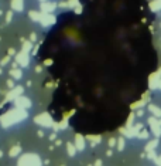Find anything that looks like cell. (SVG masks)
I'll list each match as a JSON object with an SVG mask.
<instances>
[{"label":"cell","mask_w":161,"mask_h":166,"mask_svg":"<svg viewBox=\"0 0 161 166\" xmlns=\"http://www.w3.org/2000/svg\"><path fill=\"white\" fill-rule=\"evenodd\" d=\"M13 14H14V13H13V10H10V12H7V13H6V23H10V21L13 20Z\"/></svg>","instance_id":"cell-22"},{"label":"cell","mask_w":161,"mask_h":166,"mask_svg":"<svg viewBox=\"0 0 161 166\" xmlns=\"http://www.w3.org/2000/svg\"><path fill=\"white\" fill-rule=\"evenodd\" d=\"M35 40H37V33H34V31H32V33L30 34V41H31V43H34Z\"/></svg>","instance_id":"cell-27"},{"label":"cell","mask_w":161,"mask_h":166,"mask_svg":"<svg viewBox=\"0 0 161 166\" xmlns=\"http://www.w3.org/2000/svg\"><path fill=\"white\" fill-rule=\"evenodd\" d=\"M38 47H40V44H35V46H34V49H32V55H35V54L38 53Z\"/></svg>","instance_id":"cell-31"},{"label":"cell","mask_w":161,"mask_h":166,"mask_svg":"<svg viewBox=\"0 0 161 166\" xmlns=\"http://www.w3.org/2000/svg\"><path fill=\"white\" fill-rule=\"evenodd\" d=\"M9 74H10V77H12L13 80H17V81L23 78V71H21V70H17V68L16 70L12 68V70L9 71Z\"/></svg>","instance_id":"cell-13"},{"label":"cell","mask_w":161,"mask_h":166,"mask_svg":"<svg viewBox=\"0 0 161 166\" xmlns=\"http://www.w3.org/2000/svg\"><path fill=\"white\" fill-rule=\"evenodd\" d=\"M1 14H3V12H1V10H0V16H1Z\"/></svg>","instance_id":"cell-39"},{"label":"cell","mask_w":161,"mask_h":166,"mask_svg":"<svg viewBox=\"0 0 161 166\" xmlns=\"http://www.w3.org/2000/svg\"><path fill=\"white\" fill-rule=\"evenodd\" d=\"M41 70H43V67H41V66L35 67V72H41Z\"/></svg>","instance_id":"cell-33"},{"label":"cell","mask_w":161,"mask_h":166,"mask_svg":"<svg viewBox=\"0 0 161 166\" xmlns=\"http://www.w3.org/2000/svg\"><path fill=\"white\" fill-rule=\"evenodd\" d=\"M10 6H12V10L17 12V13H21L24 10V0H12L10 1Z\"/></svg>","instance_id":"cell-9"},{"label":"cell","mask_w":161,"mask_h":166,"mask_svg":"<svg viewBox=\"0 0 161 166\" xmlns=\"http://www.w3.org/2000/svg\"><path fill=\"white\" fill-rule=\"evenodd\" d=\"M86 139L92 143V146H95L96 143H100V139H102V138H100V135H88Z\"/></svg>","instance_id":"cell-14"},{"label":"cell","mask_w":161,"mask_h":166,"mask_svg":"<svg viewBox=\"0 0 161 166\" xmlns=\"http://www.w3.org/2000/svg\"><path fill=\"white\" fill-rule=\"evenodd\" d=\"M150 9H151L153 12H158L161 9V0H153V1L150 3Z\"/></svg>","instance_id":"cell-18"},{"label":"cell","mask_w":161,"mask_h":166,"mask_svg":"<svg viewBox=\"0 0 161 166\" xmlns=\"http://www.w3.org/2000/svg\"><path fill=\"white\" fill-rule=\"evenodd\" d=\"M1 156H3V152H1V150H0V158H1Z\"/></svg>","instance_id":"cell-37"},{"label":"cell","mask_w":161,"mask_h":166,"mask_svg":"<svg viewBox=\"0 0 161 166\" xmlns=\"http://www.w3.org/2000/svg\"><path fill=\"white\" fill-rule=\"evenodd\" d=\"M158 88L161 89V80H160V83H158Z\"/></svg>","instance_id":"cell-36"},{"label":"cell","mask_w":161,"mask_h":166,"mask_svg":"<svg viewBox=\"0 0 161 166\" xmlns=\"http://www.w3.org/2000/svg\"><path fill=\"white\" fill-rule=\"evenodd\" d=\"M20 152H21V146H20V145H14V146L10 149V152H9V156H10V158H16V156L20 155Z\"/></svg>","instance_id":"cell-15"},{"label":"cell","mask_w":161,"mask_h":166,"mask_svg":"<svg viewBox=\"0 0 161 166\" xmlns=\"http://www.w3.org/2000/svg\"><path fill=\"white\" fill-rule=\"evenodd\" d=\"M117 149L119 150L124 149V138H119L117 139Z\"/></svg>","instance_id":"cell-20"},{"label":"cell","mask_w":161,"mask_h":166,"mask_svg":"<svg viewBox=\"0 0 161 166\" xmlns=\"http://www.w3.org/2000/svg\"><path fill=\"white\" fill-rule=\"evenodd\" d=\"M44 1H49V0H41V3H44Z\"/></svg>","instance_id":"cell-38"},{"label":"cell","mask_w":161,"mask_h":166,"mask_svg":"<svg viewBox=\"0 0 161 166\" xmlns=\"http://www.w3.org/2000/svg\"><path fill=\"white\" fill-rule=\"evenodd\" d=\"M74 12H75L76 14H82V4H80V3L76 6V7H75V9H74Z\"/></svg>","instance_id":"cell-25"},{"label":"cell","mask_w":161,"mask_h":166,"mask_svg":"<svg viewBox=\"0 0 161 166\" xmlns=\"http://www.w3.org/2000/svg\"><path fill=\"white\" fill-rule=\"evenodd\" d=\"M17 166H41V159L35 153H27L21 156Z\"/></svg>","instance_id":"cell-2"},{"label":"cell","mask_w":161,"mask_h":166,"mask_svg":"<svg viewBox=\"0 0 161 166\" xmlns=\"http://www.w3.org/2000/svg\"><path fill=\"white\" fill-rule=\"evenodd\" d=\"M108 143H109V146H110V148H113V146H114V145L117 143V139H114V138H110Z\"/></svg>","instance_id":"cell-26"},{"label":"cell","mask_w":161,"mask_h":166,"mask_svg":"<svg viewBox=\"0 0 161 166\" xmlns=\"http://www.w3.org/2000/svg\"><path fill=\"white\" fill-rule=\"evenodd\" d=\"M147 136H148V133H147V131H141V132L139 133V138H141V139H143V138H147Z\"/></svg>","instance_id":"cell-28"},{"label":"cell","mask_w":161,"mask_h":166,"mask_svg":"<svg viewBox=\"0 0 161 166\" xmlns=\"http://www.w3.org/2000/svg\"><path fill=\"white\" fill-rule=\"evenodd\" d=\"M57 21V18L54 14H48V13H43V17H41V27H49V26H54Z\"/></svg>","instance_id":"cell-8"},{"label":"cell","mask_w":161,"mask_h":166,"mask_svg":"<svg viewBox=\"0 0 161 166\" xmlns=\"http://www.w3.org/2000/svg\"><path fill=\"white\" fill-rule=\"evenodd\" d=\"M34 122L38 124V125H41V126H44V128H49V126L52 128V126L55 125L52 116L49 115L48 112H43V114L37 115L35 118H34Z\"/></svg>","instance_id":"cell-3"},{"label":"cell","mask_w":161,"mask_h":166,"mask_svg":"<svg viewBox=\"0 0 161 166\" xmlns=\"http://www.w3.org/2000/svg\"><path fill=\"white\" fill-rule=\"evenodd\" d=\"M14 105H16V108H20V109H24V111H27L28 108H31V100L30 98H27V97H24V95H21V97H18L16 101H14Z\"/></svg>","instance_id":"cell-5"},{"label":"cell","mask_w":161,"mask_h":166,"mask_svg":"<svg viewBox=\"0 0 161 166\" xmlns=\"http://www.w3.org/2000/svg\"><path fill=\"white\" fill-rule=\"evenodd\" d=\"M7 87L10 88V89H13V88H16V85H14V80L13 78H10V80H7Z\"/></svg>","instance_id":"cell-23"},{"label":"cell","mask_w":161,"mask_h":166,"mask_svg":"<svg viewBox=\"0 0 161 166\" xmlns=\"http://www.w3.org/2000/svg\"><path fill=\"white\" fill-rule=\"evenodd\" d=\"M156 146H157V141H153V142H150V143L147 145V148H145V149H147V150H151L153 148H156Z\"/></svg>","instance_id":"cell-24"},{"label":"cell","mask_w":161,"mask_h":166,"mask_svg":"<svg viewBox=\"0 0 161 166\" xmlns=\"http://www.w3.org/2000/svg\"><path fill=\"white\" fill-rule=\"evenodd\" d=\"M148 122H150V125H151V129H153V132L156 133L157 136H160V135H161V129H160V125H158V122H157L154 118H150V119H148Z\"/></svg>","instance_id":"cell-11"},{"label":"cell","mask_w":161,"mask_h":166,"mask_svg":"<svg viewBox=\"0 0 161 166\" xmlns=\"http://www.w3.org/2000/svg\"><path fill=\"white\" fill-rule=\"evenodd\" d=\"M58 7V3H54V1H44V3H41L40 4V9H41V13H54L55 12V9Z\"/></svg>","instance_id":"cell-6"},{"label":"cell","mask_w":161,"mask_h":166,"mask_svg":"<svg viewBox=\"0 0 161 166\" xmlns=\"http://www.w3.org/2000/svg\"><path fill=\"white\" fill-rule=\"evenodd\" d=\"M16 63L20 67H23V68H27V67L30 66V54L26 53V51H23V50L20 51V53H17Z\"/></svg>","instance_id":"cell-4"},{"label":"cell","mask_w":161,"mask_h":166,"mask_svg":"<svg viewBox=\"0 0 161 166\" xmlns=\"http://www.w3.org/2000/svg\"><path fill=\"white\" fill-rule=\"evenodd\" d=\"M7 55H10V57H12V55H17L16 50H14V49H9V54H7Z\"/></svg>","instance_id":"cell-29"},{"label":"cell","mask_w":161,"mask_h":166,"mask_svg":"<svg viewBox=\"0 0 161 166\" xmlns=\"http://www.w3.org/2000/svg\"><path fill=\"white\" fill-rule=\"evenodd\" d=\"M31 49H34V46H32L31 41H30V40H24V41H23V49H21V50L30 54V53H31Z\"/></svg>","instance_id":"cell-16"},{"label":"cell","mask_w":161,"mask_h":166,"mask_svg":"<svg viewBox=\"0 0 161 166\" xmlns=\"http://www.w3.org/2000/svg\"><path fill=\"white\" fill-rule=\"evenodd\" d=\"M27 116H28L27 111L20 109V108H13V109H10L9 112H6L0 118V124H1L3 128H9V126H12L14 124H18V122L24 121Z\"/></svg>","instance_id":"cell-1"},{"label":"cell","mask_w":161,"mask_h":166,"mask_svg":"<svg viewBox=\"0 0 161 166\" xmlns=\"http://www.w3.org/2000/svg\"><path fill=\"white\" fill-rule=\"evenodd\" d=\"M38 136H40V138H43V136H44V131H41V129H40V131H38Z\"/></svg>","instance_id":"cell-34"},{"label":"cell","mask_w":161,"mask_h":166,"mask_svg":"<svg viewBox=\"0 0 161 166\" xmlns=\"http://www.w3.org/2000/svg\"><path fill=\"white\" fill-rule=\"evenodd\" d=\"M23 91H24V88H23L21 85H17L16 88L10 89V92H9L7 97H6V101H16L18 97H21Z\"/></svg>","instance_id":"cell-7"},{"label":"cell","mask_w":161,"mask_h":166,"mask_svg":"<svg viewBox=\"0 0 161 166\" xmlns=\"http://www.w3.org/2000/svg\"><path fill=\"white\" fill-rule=\"evenodd\" d=\"M75 146H76V150H79V152L85 149V138L80 133L75 135Z\"/></svg>","instance_id":"cell-10"},{"label":"cell","mask_w":161,"mask_h":166,"mask_svg":"<svg viewBox=\"0 0 161 166\" xmlns=\"http://www.w3.org/2000/svg\"><path fill=\"white\" fill-rule=\"evenodd\" d=\"M28 17L31 18L32 21H35V23H40V21H41V17H43V13H41V12H37V10H30V13H28Z\"/></svg>","instance_id":"cell-12"},{"label":"cell","mask_w":161,"mask_h":166,"mask_svg":"<svg viewBox=\"0 0 161 166\" xmlns=\"http://www.w3.org/2000/svg\"><path fill=\"white\" fill-rule=\"evenodd\" d=\"M49 141H57V133L55 132L51 133V135H49Z\"/></svg>","instance_id":"cell-32"},{"label":"cell","mask_w":161,"mask_h":166,"mask_svg":"<svg viewBox=\"0 0 161 166\" xmlns=\"http://www.w3.org/2000/svg\"><path fill=\"white\" fill-rule=\"evenodd\" d=\"M55 143H57V145H61V143H62V141H60V139H57V141H55Z\"/></svg>","instance_id":"cell-35"},{"label":"cell","mask_w":161,"mask_h":166,"mask_svg":"<svg viewBox=\"0 0 161 166\" xmlns=\"http://www.w3.org/2000/svg\"><path fill=\"white\" fill-rule=\"evenodd\" d=\"M1 72H3V70H1V68H0V74H1Z\"/></svg>","instance_id":"cell-40"},{"label":"cell","mask_w":161,"mask_h":166,"mask_svg":"<svg viewBox=\"0 0 161 166\" xmlns=\"http://www.w3.org/2000/svg\"><path fill=\"white\" fill-rule=\"evenodd\" d=\"M66 152H68L69 156H75V153H76V146H75V143L68 142V143H66Z\"/></svg>","instance_id":"cell-17"},{"label":"cell","mask_w":161,"mask_h":166,"mask_svg":"<svg viewBox=\"0 0 161 166\" xmlns=\"http://www.w3.org/2000/svg\"><path fill=\"white\" fill-rule=\"evenodd\" d=\"M148 108H150V111H151L156 116H161V109L160 108H157V107H154V105H150Z\"/></svg>","instance_id":"cell-19"},{"label":"cell","mask_w":161,"mask_h":166,"mask_svg":"<svg viewBox=\"0 0 161 166\" xmlns=\"http://www.w3.org/2000/svg\"><path fill=\"white\" fill-rule=\"evenodd\" d=\"M52 63H54V61H52L51 58H48V60H45V61H44V66L49 67V66H52Z\"/></svg>","instance_id":"cell-30"},{"label":"cell","mask_w":161,"mask_h":166,"mask_svg":"<svg viewBox=\"0 0 161 166\" xmlns=\"http://www.w3.org/2000/svg\"><path fill=\"white\" fill-rule=\"evenodd\" d=\"M10 60H12V58H10V55H6L4 58H1V61H0V66H7V64L10 63Z\"/></svg>","instance_id":"cell-21"}]
</instances>
